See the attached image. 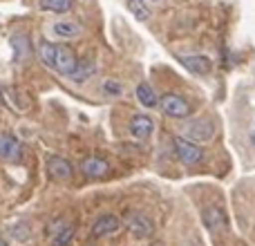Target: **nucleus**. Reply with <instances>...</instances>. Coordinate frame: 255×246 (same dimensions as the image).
Masks as SVG:
<instances>
[{
	"label": "nucleus",
	"mask_w": 255,
	"mask_h": 246,
	"mask_svg": "<svg viewBox=\"0 0 255 246\" xmlns=\"http://www.w3.org/2000/svg\"><path fill=\"white\" fill-rule=\"evenodd\" d=\"M159 106H161L163 115L172 117V119H186L190 115V106L186 99L177 97V94H166V97L159 99Z\"/></svg>",
	"instance_id": "f257e3e1"
},
{
	"label": "nucleus",
	"mask_w": 255,
	"mask_h": 246,
	"mask_svg": "<svg viewBox=\"0 0 255 246\" xmlns=\"http://www.w3.org/2000/svg\"><path fill=\"white\" fill-rule=\"evenodd\" d=\"M38 58L45 63L47 67H54V58H56V45L47 43V40H43V43L38 45Z\"/></svg>",
	"instance_id": "a211bd4d"
},
{
	"label": "nucleus",
	"mask_w": 255,
	"mask_h": 246,
	"mask_svg": "<svg viewBox=\"0 0 255 246\" xmlns=\"http://www.w3.org/2000/svg\"><path fill=\"white\" fill-rule=\"evenodd\" d=\"M11 47H13V58H16L18 63L27 61V58L31 56V45H29V38H27V36H22V34L13 36Z\"/></svg>",
	"instance_id": "2eb2a0df"
},
{
	"label": "nucleus",
	"mask_w": 255,
	"mask_h": 246,
	"mask_svg": "<svg viewBox=\"0 0 255 246\" xmlns=\"http://www.w3.org/2000/svg\"><path fill=\"white\" fill-rule=\"evenodd\" d=\"M20 159V143L16 136L2 134L0 136V161H18Z\"/></svg>",
	"instance_id": "9b49d317"
},
{
	"label": "nucleus",
	"mask_w": 255,
	"mask_h": 246,
	"mask_svg": "<svg viewBox=\"0 0 255 246\" xmlns=\"http://www.w3.org/2000/svg\"><path fill=\"white\" fill-rule=\"evenodd\" d=\"M251 141H253V145H255V132H253V134H251Z\"/></svg>",
	"instance_id": "b1692460"
},
{
	"label": "nucleus",
	"mask_w": 255,
	"mask_h": 246,
	"mask_svg": "<svg viewBox=\"0 0 255 246\" xmlns=\"http://www.w3.org/2000/svg\"><path fill=\"white\" fill-rule=\"evenodd\" d=\"M119 226H121V222H119V217H117V215H101L97 222H94L92 235H94V238H106V235L117 233V231H119Z\"/></svg>",
	"instance_id": "f8f14e48"
},
{
	"label": "nucleus",
	"mask_w": 255,
	"mask_h": 246,
	"mask_svg": "<svg viewBox=\"0 0 255 246\" xmlns=\"http://www.w3.org/2000/svg\"><path fill=\"white\" fill-rule=\"evenodd\" d=\"M179 63L186 67L188 72H193V74H208V72L213 70V63L208 56H204V54H186V56H179Z\"/></svg>",
	"instance_id": "423d86ee"
},
{
	"label": "nucleus",
	"mask_w": 255,
	"mask_h": 246,
	"mask_svg": "<svg viewBox=\"0 0 255 246\" xmlns=\"http://www.w3.org/2000/svg\"><path fill=\"white\" fill-rule=\"evenodd\" d=\"M76 63H79V58H76V54L72 52L67 45H56V58H54V70H58L61 74L65 76H72V72H74Z\"/></svg>",
	"instance_id": "20e7f679"
},
{
	"label": "nucleus",
	"mask_w": 255,
	"mask_h": 246,
	"mask_svg": "<svg viewBox=\"0 0 255 246\" xmlns=\"http://www.w3.org/2000/svg\"><path fill=\"white\" fill-rule=\"evenodd\" d=\"M72 238H74V226H63L61 231H56V233L52 235V244L54 246H67L72 242Z\"/></svg>",
	"instance_id": "aec40b11"
},
{
	"label": "nucleus",
	"mask_w": 255,
	"mask_h": 246,
	"mask_svg": "<svg viewBox=\"0 0 255 246\" xmlns=\"http://www.w3.org/2000/svg\"><path fill=\"white\" fill-rule=\"evenodd\" d=\"M81 170L90 179H101V177H106L110 172V163L101 157H88L83 161V166H81Z\"/></svg>",
	"instance_id": "1a4fd4ad"
},
{
	"label": "nucleus",
	"mask_w": 255,
	"mask_h": 246,
	"mask_svg": "<svg viewBox=\"0 0 255 246\" xmlns=\"http://www.w3.org/2000/svg\"><path fill=\"white\" fill-rule=\"evenodd\" d=\"M52 34L58 38H79L83 34V27L76 20H56L52 25Z\"/></svg>",
	"instance_id": "ddd939ff"
},
{
	"label": "nucleus",
	"mask_w": 255,
	"mask_h": 246,
	"mask_svg": "<svg viewBox=\"0 0 255 246\" xmlns=\"http://www.w3.org/2000/svg\"><path fill=\"white\" fill-rule=\"evenodd\" d=\"M94 72H97V65H94L92 58H81V61L76 63L70 79L74 81V83H85V81H90L94 76Z\"/></svg>",
	"instance_id": "4468645a"
},
{
	"label": "nucleus",
	"mask_w": 255,
	"mask_h": 246,
	"mask_svg": "<svg viewBox=\"0 0 255 246\" xmlns=\"http://www.w3.org/2000/svg\"><path fill=\"white\" fill-rule=\"evenodd\" d=\"M136 99H139V103L143 108H157L159 106L157 92H154L148 83H139V85H136Z\"/></svg>",
	"instance_id": "dca6fc26"
},
{
	"label": "nucleus",
	"mask_w": 255,
	"mask_h": 246,
	"mask_svg": "<svg viewBox=\"0 0 255 246\" xmlns=\"http://www.w3.org/2000/svg\"><path fill=\"white\" fill-rule=\"evenodd\" d=\"M47 172H49V177L56 181H70L72 175H74V168H72V163L67 161L65 157L54 154V157L47 159Z\"/></svg>",
	"instance_id": "39448f33"
},
{
	"label": "nucleus",
	"mask_w": 255,
	"mask_h": 246,
	"mask_svg": "<svg viewBox=\"0 0 255 246\" xmlns=\"http://www.w3.org/2000/svg\"><path fill=\"white\" fill-rule=\"evenodd\" d=\"M150 246H163V244H159V242H154V244H150Z\"/></svg>",
	"instance_id": "393cba45"
},
{
	"label": "nucleus",
	"mask_w": 255,
	"mask_h": 246,
	"mask_svg": "<svg viewBox=\"0 0 255 246\" xmlns=\"http://www.w3.org/2000/svg\"><path fill=\"white\" fill-rule=\"evenodd\" d=\"M175 152H177V159L181 163H188V166L202 161V148L195 141L186 139V136H175Z\"/></svg>",
	"instance_id": "f03ea898"
},
{
	"label": "nucleus",
	"mask_w": 255,
	"mask_h": 246,
	"mask_svg": "<svg viewBox=\"0 0 255 246\" xmlns=\"http://www.w3.org/2000/svg\"><path fill=\"white\" fill-rule=\"evenodd\" d=\"M130 134L136 136V139H148L154 130V121L150 119L148 115H134L130 119Z\"/></svg>",
	"instance_id": "9d476101"
},
{
	"label": "nucleus",
	"mask_w": 255,
	"mask_h": 246,
	"mask_svg": "<svg viewBox=\"0 0 255 246\" xmlns=\"http://www.w3.org/2000/svg\"><path fill=\"white\" fill-rule=\"evenodd\" d=\"M202 220H204V226H206L211 233H220V231L226 229V215L220 206H208L206 211H204Z\"/></svg>",
	"instance_id": "6e6552de"
},
{
	"label": "nucleus",
	"mask_w": 255,
	"mask_h": 246,
	"mask_svg": "<svg viewBox=\"0 0 255 246\" xmlns=\"http://www.w3.org/2000/svg\"><path fill=\"white\" fill-rule=\"evenodd\" d=\"M0 246H7V242H4V240H2V238H0Z\"/></svg>",
	"instance_id": "5701e85b"
},
{
	"label": "nucleus",
	"mask_w": 255,
	"mask_h": 246,
	"mask_svg": "<svg viewBox=\"0 0 255 246\" xmlns=\"http://www.w3.org/2000/svg\"><path fill=\"white\" fill-rule=\"evenodd\" d=\"M126 224H128V231H130L134 238H150V235L154 233L152 222L145 215H141V213H130Z\"/></svg>",
	"instance_id": "0eeeda50"
},
{
	"label": "nucleus",
	"mask_w": 255,
	"mask_h": 246,
	"mask_svg": "<svg viewBox=\"0 0 255 246\" xmlns=\"http://www.w3.org/2000/svg\"><path fill=\"white\" fill-rule=\"evenodd\" d=\"M74 0H40V9L43 11H54V13H65L72 9Z\"/></svg>",
	"instance_id": "f3484780"
},
{
	"label": "nucleus",
	"mask_w": 255,
	"mask_h": 246,
	"mask_svg": "<svg viewBox=\"0 0 255 246\" xmlns=\"http://www.w3.org/2000/svg\"><path fill=\"white\" fill-rule=\"evenodd\" d=\"M148 2H161V0H148Z\"/></svg>",
	"instance_id": "a878e982"
},
{
	"label": "nucleus",
	"mask_w": 255,
	"mask_h": 246,
	"mask_svg": "<svg viewBox=\"0 0 255 246\" xmlns=\"http://www.w3.org/2000/svg\"><path fill=\"white\" fill-rule=\"evenodd\" d=\"M128 9L132 11V16H136L139 20H148L150 18V9L145 4V0H128Z\"/></svg>",
	"instance_id": "6ab92c4d"
},
{
	"label": "nucleus",
	"mask_w": 255,
	"mask_h": 246,
	"mask_svg": "<svg viewBox=\"0 0 255 246\" xmlns=\"http://www.w3.org/2000/svg\"><path fill=\"white\" fill-rule=\"evenodd\" d=\"M11 233H13V238L20 240V242H22V240L29 238V229H27V226H22V224H20V226H13Z\"/></svg>",
	"instance_id": "4be33fe9"
},
{
	"label": "nucleus",
	"mask_w": 255,
	"mask_h": 246,
	"mask_svg": "<svg viewBox=\"0 0 255 246\" xmlns=\"http://www.w3.org/2000/svg\"><path fill=\"white\" fill-rule=\"evenodd\" d=\"M213 134H215V125H213L208 119H195L184 125V136L190 141H211Z\"/></svg>",
	"instance_id": "7ed1b4c3"
},
{
	"label": "nucleus",
	"mask_w": 255,
	"mask_h": 246,
	"mask_svg": "<svg viewBox=\"0 0 255 246\" xmlns=\"http://www.w3.org/2000/svg\"><path fill=\"white\" fill-rule=\"evenodd\" d=\"M103 92L110 94V97H121V94H124V85H121L119 81H106V83H103Z\"/></svg>",
	"instance_id": "412c9836"
}]
</instances>
